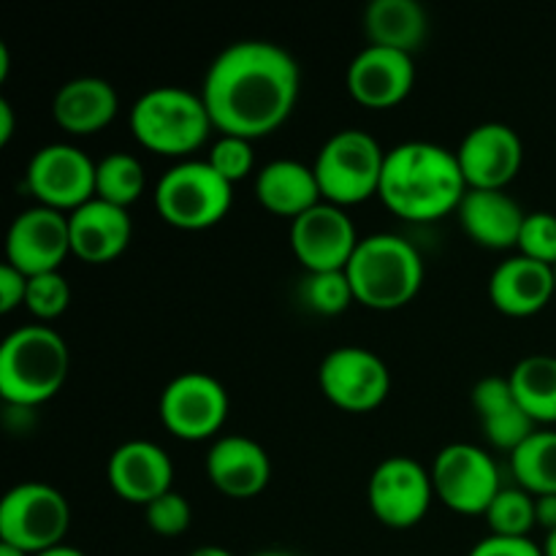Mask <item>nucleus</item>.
<instances>
[{
  "label": "nucleus",
  "instance_id": "nucleus-13",
  "mask_svg": "<svg viewBox=\"0 0 556 556\" xmlns=\"http://www.w3.org/2000/svg\"><path fill=\"white\" fill-rule=\"evenodd\" d=\"M161 421L174 438L206 440L215 438L228 418V391L215 375H177L161 394Z\"/></svg>",
  "mask_w": 556,
  "mask_h": 556
},
{
  "label": "nucleus",
  "instance_id": "nucleus-28",
  "mask_svg": "<svg viewBox=\"0 0 556 556\" xmlns=\"http://www.w3.org/2000/svg\"><path fill=\"white\" fill-rule=\"evenodd\" d=\"M510 470L532 497L556 494V429H538L510 454Z\"/></svg>",
  "mask_w": 556,
  "mask_h": 556
},
{
  "label": "nucleus",
  "instance_id": "nucleus-26",
  "mask_svg": "<svg viewBox=\"0 0 556 556\" xmlns=\"http://www.w3.org/2000/svg\"><path fill=\"white\" fill-rule=\"evenodd\" d=\"M364 33L372 47L413 54L429 33L427 11L418 0H372L364 9Z\"/></svg>",
  "mask_w": 556,
  "mask_h": 556
},
{
  "label": "nucleus",
  "instance_id": "nucleus-42",
  "mask_svg": "<svg viewBox=\"0 0 556 556\" xmlns=\"http://www.w3.org/2000/svg\"><path fill=\"white\" fill-rule=\"evenodd\" d=\"M9 47H5L3 41H0V81H5V76H9Z\"/></svg>",
  "mask_w": 556,
  "mask_h": 556
},
{
  "label": "nucleus",
  "instance_id": "nucleus-20",
  "mask_svg": "<svg viewBox=\"0 0 556 556\" xmlns=\"http://www.w3.org/2000/svg\"><path fill=\"white\" fill-rule=\"evenodd\" d=\"M71 253L87 264H109L128 250L134 223L128 210L103 199L87 201L68 215Z\"/></svg>",
  "mask_w": 556,
  "mask_h": 556
},
{
  "label": "nucleus",
  "instance_id": "nucleus-37",
  "mask_svg": "<svg viewBox=\"0 0 556 556\" xmlns=\"http://www.w3.org/2000/svg\"><path fill=\"white\" fill-rule=\"evenodd\" d=\"M27 296V275H22L16 266L5 261L0 266V313H11L20 304H25Z\"/></svg>",
  "mask_w": 556,
  "mask_h": 556
},
{
  "label": "nucleus",
  "instance_id": "nucleus-8",
  "mask_svg": "<svg viewBox=\"0 0 556 556\" xmlns=\"http://www.w3.org/2000/svg\"><path fill=\"white\" fill-rule=\"evenodd\" d=\"M68 527V500L49 483H16L0 500V543L22 548L30 556L63 546Z\"/></svg>",
  "mask_w": 556,
  "mask_h": 556
},
{
  "label": "nucleus",
  "instance_id": "nucleus-35",
  "mask_svg": "<svg viewBox=\"0 0 556 556\" xmlns=\"http://www.w3.org/2000/svg\"><path fill=\"white\" fill-rule=\"evenodd\" d=\"M144 519L147 527L152 532L163 538H177L182 535L185 530L190 527L193 521V508H190L188 497H182L179 492H166L163 497L152 500L150 505L144 508Z\"/></svg>",
  "mask_w": 556,
  "mask_h": 556
},
{
  "label": "nucleus",
  "instance_id": "nucleus-33",
  "mask_svg": "<svg viewBox=\"0 0 556 556\" xmlns=\"http://www.w3.org/2000/svg\"><path fill=\"white\" fill-rule=\"evenodd\" d=\"M210 166L215 168L220 177H226L228 182H239L248 174H253L255 166V152H253V141L242 139V136H228L220 134L217 136L215 144L210 147V155H206Z\"/></svg>",
  "mask_w": 556,
  "mask_h": 556
},
{
  "label": "nucleus",
  "instance_id": "nucleus-7",
  "mask_svg": "<svg viewBox=\"0 0 556 556\" xmlns=\"http://www.w3.org/2000/svg\"><path fill=\"white\" fill-rule=\"evenodd\" d=\"M233 185L210 166V161H179L161 174L155 206L168 226L185 231L217 226L228 215Z\"/></svg>",
  "mask_w": 556,
  "mask_h": 556
},
{
  "label": "nucleus",
  "instance_id": "nucleus-15",
  "mask_svg": "<svg viewBox=\"0 0 556 556\" xmlns=\"http://www.w3.org/2000/svg\"><path fill=\"white\" fill-rule=\"evenodd\" d=\"M358 233L342 206L320 201L291 220V248L307 271H342L358 248Z\"/></svg>",
  "mask_w": 556,
  "mask_h": 556
},
{
  "label": "nucleus",
  "instance_id": "nucleus-29",
  "mask_svg": "<svg viewBox=\"0 0 556 556\" xmlns=\"http://www.w3.org/2000/svg\"><path fill=\"white\" fill-rule=\"evenodd\" d=\"M144 188V166H141L139 157H134L130 152H109L106 157L98 161L96 199H103L109 201V204L128 210L130 204L139 201Z\"/></svg>",
  "mask_w": 556,
  "mask_h": 556
},
{
  "label": "nucleus",
  "instance_id": "nucleus-1",
  "mask_svg": "<svg viewBox=\"0 0 556 556\" xmlns=\"http://www.w3.org/2000/svg\"><path fill=\"white\" fill-rule=\"evenodd\" d=\"M302 74L288 49L275 41L244 38L217 52L206 68L201 98L220 134L258 139L291 117Z\"/></svg>",
  "mask_w": 556,
  "mask_h": 556
},
{
  "label": "nucleus",
  "instance_id": "nucleus-12",
  "mask_svg": "<svg viewBox=\"0 0 556 556\" xmlns=\"http://www.w3.org/2000/svg\"><path fill=\"white\" fill-rule=\"evenodd\" d=\"M326 400L348 413H369L386 402L391 372L378 353L358 345H342L326 353L318 369Z\"/></svg>",
  "mask_w": 556,
  "mask_h": 556
},
{
  "label": "nucleus",
  "instance_id": "nucleus-43",
  "mask_svg": "<svg viewBox=\"0 0 556 556\" xmlns=\"http://www.w3.org/2000/svg\"><path fill=\"white\" fill-rule=\"evenodd\" d=\"M543 556H556V530L546 535V543H543Z\"/></svg>",
  "mask_w": 556,
  "mask_h": 556
},
{
  "label": "nucleus",
  "instance_id": "nucleus-41",
  "mask_svg": "<svg viewBox=\"0 0 556 556\" xmlns=\"http://www.w3.org/2000/svg\"><path fill=\"white\" fill-rule=\"evenodd\" d=\"M36 556H87V554H81L79 548H74V546H54V548H49V552H43V554H36Z\"/></svg>",
  "mask_w": 556,
  "mask_h": 556
},
{
  "label": "nucleus",
  "instance_id": "nucleus-19",
  "mask_svg": "<svg viewBox=\"0 0 556 556\" xmlns=\"http://www.w3.org/2000/svg\"><path fill=\"white\" fill-rule=\"evenodd\" d=\"M206 478L226 497H255L271 478L269 454L258 440L244 434L217 438L206 454Z\"/></svg>",
  "mask_w": 556,
  "mask_h": 556
},
{
  "label": "nucleus",
  "instance_id": "nucleus-5",
  "mask_svg": "<svg viewBox=\"0 0 556 556\" xmlns=\"http://www.w3.org/2000/svg\"><path fill=\"white\" fill-rule=\"evenodd\" d=\"M215 128L201 92L179 85L150 87L130 109V130L136 141L161 155H188L206 141Z\"/></svg>",
  "mask_w": 556,
  "mask_h": 556
},
{
  "label": "nucleus",
  "instance_id": "nucleus-25",
  "mask_svg": "<svg viewBox=\"0 0 556 556\" xmlns=\"http://www.w3.org/2000/svg\"><path fill=\"white\" fill-rule=\"evenodd\" d=\"M255 199L261 206L280 217L296 220L307 210L324 201L315 168L293 157H280V161L266 163L255 177Z\"/></svg>",
  "mask_w": 556,
  "mask_h": 556
},
{
  "label": "nucleus",
  "instance_id": "nucleus-17",
  "mask_svg": "<svg viewBox=\"0 0 556 556\" xmlns=\"http://www.w3.org/2000/svg\"><path fill=\"white\" fill-rule=\"evenodd\" d=\"M416 85L413 54L367 47L348 65V92L369 109H389L405 101Z\"/></svg>",
  "mask_w": 556,
  "mask_h": 556
},
{
  "label": "nucleus",
  "instance_id": "nucleus-4",
  "mask_svg": "<svg viewBox=\"0 0 556 556\" xmlns=\"http://www.w3.org/2000/svg\"><path fill=\"white\" fill-rule=\"evenodd\" d=\"M345 271L356 302L383 313L405 307L424 286L421 253L396 233L364 237Z\"/></svg>",
  "mask_w": 556,
  "mask_h": 556
},
{
  "label": "nucleus",
  "instance_id": "nucleus-14",
  "mask_svg": "<svg viewBox=\"0 0 556 556\" xmlns=\"http://www.w3.org/2000/svg\"><path fill=\"white\" fill-rule=\"evenodd\" d=\"M71 253L68 215L49 206H30L11 220L5 233V261L27 277L60 271Z\"/></svg>",
  "mask_w": 556,
  "mask_h": 556
},
{
  "label": "nucleus",
  "instance_id": "nucleus-16",
  "mask_svg": "<svg viewBox=\"0 0 556 556\" xmlns=\"http://www.w3.org/2000/svg\"><path fill=\"white\" fill-rule=\"evenodd\" d=\"M467 188L505 190L525 163L521 136L505 123H481L462 139L456 150Z\"/></svg>",
  "mask_w": 556,
  "mask_h": 556
},
{
  "label": "nucleus",
  "instance_id": "nucleus-36",
  "mask_svg": "<svg viewBox=\"0 0 556 556\" xmlns=\"http://www.w3.org/2000/svg\"><path fill=\"white\" fill-rule=\"evenodd\" d=\"M470 556H543V546L532 543L530 538L489 535L472 546Z\"/></svg>",
  "mask_w": 556,
  "mask_h": 556
},
{
  "label": "nucleus",
  "instance_id": "nucleus-22",
  "mask_svg": "<svg viewBox=\"0 0 556 556\" xmlns=\"http://www.w3.org/2000/svg\"><path fill=\"white\" fill-rule=\"evenodd\" d=\"M462 228L472 242L489 250H508L519 244L527 212L505 190H467L459 210Z\"/></svg>",
  "mask_w": 556,
  "mask_h": 556
},
{
  "label": "nucleus",
  "instance_id": "nucleus-6",
  "mask_svg": "<svg viewBox=\"0 0 556 556\" xmlns=\"http://www.w3.org/2000/svg\"><path fill=\"white\" fill-rule=\"evenodd\" d=\"M383 163L386 152L375 136L362 128H345L324 141L313 168L324 201L345 210L378 195Z\"/></svg>",
  "mask_w": 556,
  "mask_h": 556
},
{
  "label": "nucleus",
  "instance_id": "nucleus-10",
  "mask_svg": "<svg viewBox=\"0 0 556 556\" xmlns=\"http://www.w3.org/2000/svg\"><path fill=\"white\" fill-rule=\"evenodd\" d=\"M98 163L74 144H47L33 152L27 163V190L38 204L71 215L96 199Z\"/></svg>",
  "mask_w": 556,
  "mask_h": 556
},
{
  "label": "nucleus",
  "instance_id": "nucleus-18",
  "mask_svg": "<svg viewBox=\"0 0 556 556\" xmlns=\"http://www.w3.org/2000/svg\"><path fill=\"white\" fill-rule=\"evenodd\" d=\"M109 483L123 500L150 505L152 500L172 492V456L152 440H128L109 456Z\"/></svg>",
  "mask_w": 556,
  "mask_h": 556
},
{
  "label": "nucleus",
  "instance_id": "nucleus-38",
  "mask_svg": "<svg viewBox=\"0 0 556 556\" xmlns=\"http://www.w3.org/2000/svg\"><path fill=\"white\" fill-rule=\"evenodd\" d=\"M535 521L546 532L556 530V494H543L535 497Z\"/></svg>",
  "mask_w": 556,
  "mask_h": 556
},
{
  "label": "nucleus",
  "instance_id": "nucleus-31",
  "mask_svg": "<svg viewBox=\"0 0 556 556\" xmlns=\"http://www.w3.org/2000/svg\"><path fill=\"white\" fill-rule=\"evenodd\" d=\"M302 296L313 313L318 315H340L356 302L353 286L348 280V271H307L302 282Z\"/></svg>",
  "mask_w": 556,
  "mask_h": 556
},
{
  "label": "nucleus",
  "instance_id": "nucleus-30",
  "mask_svg": "<svg viewBox=\"0 0 556 556\" xmlns=\"http://www.w3.org/2000/svg\"><path fill=\"white\" fill-rule=\"evenodd\" d=\"M483 516L492 535L530 538L532 527H538L535 497L525 489H503Z\"/></svg>",
  "mask_w": 556,
  "mask_h": 556
},
{
  "label": "nucleus",
  "instance_id": "nucleus-40",
  "mask_svg": "<svg viewBox=\"0 0 556 556\" xmlns=\"http://www.w3.org/2000/svg\"><path fill=\"white\" fill-rule=\"evenodd\" d=\"M188 556H233L228 548H220V546H199L195 552H190Z\"/></svg>",
  "mask_w": 556,
  "mask_h": 556
},
{
  "label": "nucleus",
  "instance_id": "nucleus-46",
  "mask_svg": "<svg viewBox=\"0 0 556 556\" xmlns=\"http://www.w3.org/2000/svg\"><path fill=\"white\" fill-rule=\"evenodd\" d=\"M554 275H556V266H554Z\"/></svg>",
  "mask_w": 556,
  "mask_h": 556
},
{
  "label": "nucleus",
  "instance_id": "nucleus-11",
  "mask_svg": "<svg viewBox=\"0 0 556 556\" xmlns=\"http://www.w3.org/2000/svg\"><path fill=\"white\" fill-rule=\"evenodd\" d=\"M367 500L380 525L410 530L429 514L434 500L432 472L410 456H389L375 467Z\"/></svg>",
  "mask_w": 556,
  "mask_h": 556
},
{
  "label": "nucleus",
  "instance_id": "nucleus-24",
  "mask_svg": "<svg viewBox=\"0 0 556 556\" xmlns=\"http://www.w3.org/2000/svg\"><path fill=\"white\" fill-rule=\"evenodd\" d=\"M472 407L481 418L489 443L500 451L514 454L532 432H538V424L519 405L508 378L489 375V378L478 380L472 389Z\"/></svg>",
  "mask_w": 556,
  "mask_h": 556
},
{
  "label": "nucleus",
  "instance_id": "nucleus-3",
  "mask_svg": "<svg viewBox=\"0 0 556 556\" xmlns=\"http://www.w3.org/2000/svg\"><path fill=\"white\" fill-rule=\"evenodd\" d=\"M68 342L49 326H22L0 345V396L20 410L49 402L68 378Z\"/></svg>",
  "mask_w": 556,
  "mask_h": 556
},
{
  "label": "nucleus",
  "instance_id": "nucleus-34",
  "mask_svg": "<svg viewBox=\"0 0 556 556\" xmlns=\"http://www.w3.org/2000/svg\"><path fill=\"white\" fill-rule=\"evenodd\" d=\"M519 255L556 266V215L554 212H527L519 233Z\"/></svg>",
  "mask_w": 556,
  "mask_h": 556
},
{
  "label": "nucleus",
  "instance_id": "nucleus-27",
  "mask_svg": "<svg viewBox=\"0 0 556 556\" xmlns=\"http://www.w3.org/2000/svg\"><path fill=\"white\" fill-rule=\"evenodd\" d=\"M510 389L527 416L541 424H556V356H527L510 369Z\"/></svg>",
  "mask_w": 556,
  "mask_h": 556
},
{
  "label": "nucleus",
  "instance_id": "nucleus-39",
  "mask_svg": "<svg viewBox=\"0 0 556 556\" xmlns=\"http://www.w3.org/2000/svg\"><path fill=\"white\" fill-rule=\"evenodd\" d=\"M16 119H14V106H11L5 98H0V144H9L11 136H14Z\"/></svg>",
  "mask_w": 556,
  "mask_h": 556
},
{
  "label": "nucleus",
  "instance_id": "nucleus-9",
  "mask_svg": "<svg viewBox=\"0 0 556 556\" xmlns=\"http://www.w3.org/2000/svg\"><path fill=\"white\" fill-rule=\"evenodd\" d=\"M434 497L445 508L465 516L486 514L503 486L497 462L472 443H451L434 456L432 465Z\"/></svg>",
  "mask_w": 556,
  "mask_h": 556
},
{
  "label": "nucleus",
  "instance_id": "nucleus-45",
  "mask_svg": "<svg viewBox=\"0 0 556 556\" xmlns=\"http://www.w3.org/2000/svg\"><path fill=\"white\" fill-rule=\"evenodd\" d=\"M255 556H296V554H288V552H261Z\"/></svg>",
  "mask_w": 556,
  "mask_h": 556
},
{
  "label": "nucleus",
  "instance_id": "nucleus-23",
  "mask_svg": "<svg viewBox=\"0 0 556 556\" xmlns=\"http://www.w3.org/2000/svg\"><path fill=\"white\" fill-rule=\"evenodd\" d=\"M119 112V96L101 76H76L65 81L52 101V114L63 130L90 136L106 128Z\"/></svg>",
  "mask_w": 556,
  "mask_h": 556
},
{
  "label": "nucleus",
  "instance_id": "nucleus-44",
  "mask_svg": "<svg viewBox=\"0 0 556 556\" xmlns=\"http://www.w3.org/2000/svg\"><path fill=\"white\" fill-rule=\"evenodd\" d=\"M0 556H30V554H25L22 548L9 546V543H0Z\"/></svg>",
  "mask_w": 556,
  "mask_h": 556
},
{
  "label": "nucleus",
  "instance_id": "nucleus-21",
  "mask_svg": "<svg viewBox=\"0 0 556 556\" xmlns=\"http://www.w3.org/2000/svg\"><path fill=\"white\" fill-rule=\"evenodd\" d=\"M556 293L554 266L527 255H510L489 277V299L494 307L514 318L535 315Z\"/></svg>",
  "mask_w": 556,
  "mask_h": 556
},
{
  "label": "nucleus",
  "instance_id": "nucleus-32",
  "mask_svg": "<svg viewBox=\"0 0 556 556\" xmlns=\"http://www.w3.org/2000/svg\"><path fill=\"white\" fill-rule=\"evenodd\" d=\"M71 286L60 271H43V275L27 277V296L25 307L36 318L54 320L68 309Z\"/></svg>",
  "mask_w": 556,
  "mask_h": 556
},
{
  "label": "nucleus",
  "instance_id": "nucleus-2",
  "mask_svg": "<svg viewBox=\"0 0 556 556\" xmlns=\"http://www.w3.org/2000/svg\"><path fill=\"white\" fill-rule=\"evenodd\" d=\"M456 152L432 141H405L386 152L378 195L394 215L432 223L459 210L467 193Z\"/></svg>",
  "mask_w": 556,
  "mask_h": 556
}]
</instances>
